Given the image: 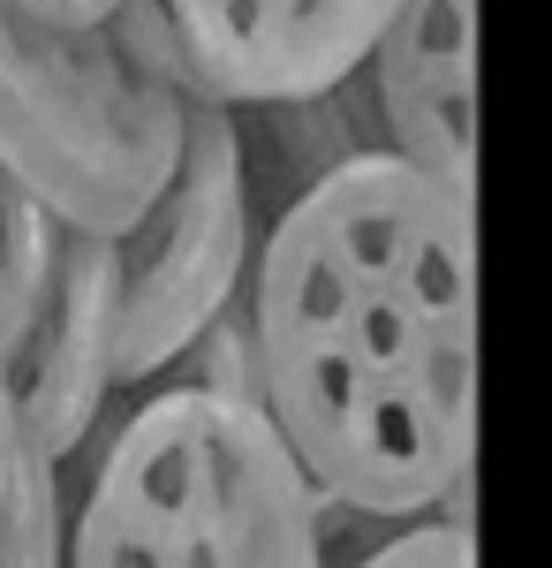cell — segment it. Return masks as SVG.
<instances>
[{"label":"cell","mask_w":552,"mask_h":568,"mask_svg":"<svg viewBox=\"0 0 552 568\" xmlns=\"http://www.w3.org/2000/svg\"><path fill=\"white\" fill-rule=\"evenodd\" d=\"M0 568H69V493H61V470L39 463L31 447L0 508Z\"/></svg>","instance_id":"ba28073f"},{"label":"cell","mask_w":552,"mask_h":568,"mask_svg":"<svg viewBox=\"0 0 552 568\" xmlns=\"http://www.w3.org/2000/svg\"><path fill=\"white\" fill-rule=\"evenodd\" d=\"M364 84L393 160L447 190H477V0H401Z\"/></svg>","instance_id":"8992f818"},{"label":"cell","mask_w":552,"mask_h":568,"mask_svg":"<svg viewBox=\"0 0 552 568\" xmlns=\"http://www.w3.org/2000/svg\"><path fill=\"white\" fill-rule=\"evenodd\" d=\"M8 8H23V16H39V23H106L129 0H8Z\"/></svg>","instance_id":"8fae6325"},{"label":"cell","mask_w":552,"mask_h":568,"mask_svg":"<svg viewBox=\"0 0 552 568\" xmlns=\"http://www.w3.org/2000/svg\"><path fill=\"white\" fill-rule=\"evenodd\" d=\"M16 470H23V425H16V394H8V364H0V508L16 493Z\"/></svg>","instance_id":"30bf717a"},{"label":"cell","mask_w":552,"mask_h":568,"mask_svg":"<svg viewBox=\"0 0 552 568\" xmlns=\"http://www.w3.org/2000/svg\"><path fill=\"white\" fill-rule=\"evenodd\" d=\"M340 568H477V508H447V516H425L409 530H386L371 554Z\"/></svg>","instance_id":"9c48e42d"},{"label":"cell","mask_w":552,"mask_h":568,"mask_svg":"<svg viewBox=\"0 0 552 568\" xmlns=\"http://www.w3.org/2000/svg\"><path fill=\"white\" fill-rule=\"evenodd\" d=\"M251 258H257V213H251L235 106L197 91L167 190L114 243V273H122L114 387H160L219 311L243 304Z\"/></svg>","instance_id":"277c9868"},{"label":"cell","mask_w":552,"mask_h":568,"mask_svg":"<svg viewBox=\"0 0 552 568\" xmlns=\"http://www.w3.org/2000/svg\"><path fill=\"white\" fill-rule=\"evenodd\" d=\"M257 402L326 516L477 508V190L364 152L257 235Z\"/></svg>","instance_id":"6da1fadb"},{"label":"cell","mask_w":552,"mask_h":568,"mask_svg":"<svg viewBox=\"0 0 552 568\" xmlns=\"http://www.w3.org/2000/svg\"><path fill=\"white\" fill-rule=\"evenodd\" d=\"M401 0H160L190 84L219 106H288L364 77Z\"/></svg>","instance_id":"5b68a950"},{"label":"cell","mask_w":552,"mask_h":568,"mask_svg":"<svg viewBox=\"0 0 552 568\" xmlns=\"http://www.w3.org/2000/svg\"><path fill=\"white\" fill-rule=\"evenodd\" d=\"M69 568H334L326 508L257 402L160 379L61 470Z\"/></svg>","instance_id":"7a4b0ae2"},{"label":"cell","mask_w":552,"mask_h":568,"mask_svg":"<svg viewBox=\"0 0 552 568\" xmlns=\"http://www.w3.org/2000/svg\"><path fill=\"white\" fill-rule=\"evenodd\" d=\"M190 99L160 0L106 23H39L0 0V175L53 220L122 243L182 160Z\"/></svg>","instance_id":"3957f363"},{"label":"cell","mask_w":552,"mask_h":568,"mask_svg":"<svg viewBox=\"0 0 552 568\" xmlns=\"http://www.w3.org/2000/svg\"><path fill=\"white\" fill-rule=\"evenodd\" d=\"M235 136H243L257 235L288 213L296 197H310L326 175H340L348 160L386 152L379 99H371L364 77H348L340 91H318V99H288V106H235Z\"/></svg>","instance_id":"52a82bcc"}]
</instances>
